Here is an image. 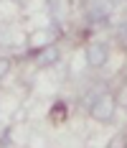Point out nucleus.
Wrapping results in <instances>:
<instances>
[{
    "label": "nucleus",
    "mask_w": 127,
    "mask_h": 148,
    "mask_svg": "<svg viewBox=\"0 0 127 148\" xmlns=\"http://www.w3.org/2000/svg\"><path fill=\"white\" fill-rule=\"evenodd\" d=\"M58 56H61L58 46L51 44V46H46V49H41V51L36 54V64H38V66H54L58 61Z\"/></svg>",
    "instance_id": "nucleus-4"
},
{
    "label": "nucleus",
    "mask_w": 127,
    "mask_h": 148,
    "mask_svg": "<svg viewBox=\"0 0 127 148\" xmlns=\"http://www.w3.org/2000/svg\"><path fill=\"white\" fill-rule=\"evenodd\" d=\"M86 107H89V115L99 123H112L114 112H117V100H114L109 92L97 89L86 97Z\"/></svg>",
    "instance_id": "nucleus-1"
},
{
    "label": "nucleus",
    "mask_w": 127,
    "mask_h": 148,
    "mask_svg": "<svg viewBox=\"0 0 127 148\" xmlns=\"http://www.w3.org/2000/svg\"><path fill=\"white\" fill-rule=\"evenodd\" d=\"M10 72V59H0V82H3V77Z\"/></svg>",
    "instance_id": "nucleus-6"
},
{
    "label": "nucleus",
    "mask_w": 127,
    "mask_h": 148,
    "mask_svg": "<svg viewBox=\"0 0 127 148\" xmlns=\"http://www.w3.org/2000/svg\"><path fill=\"white\" fill-rule=\"evenodd\" d=\"M15 3H20V5H23V3H28V0H15Z\"/></svg>",
    "instance_id": "nucleus-7"
},
{
    "label": "nucleus",
    "mask_w": 127,
    "mask_h": 148,
    "mask_svg": "<svg viewBox=\"0 0 127 148\" xmlns=\"http://www.w3.org/2000/svg\"><path fill=\"white\" fill-rule=\"evenodd\" d=\"M84 56H86V64L89 66H94V69H102L104 64H107V59H109V51H107V46L104 44H89L86 46V51H84Z\"/></svg>",
    "instance_id": "nucleus-2"
},
{
    "label": "nucleus",
    "mask_w": 127,
    "mask_h": 148,
    "mask_svg": "<svg viewBox=\"0 0 127 148\" xmlns=\"http://www.w3.org/2000/svg\"><path fill=\"white\" fill-rule=\"evenodd\" d=\"M54 44V33L51 31H36L33 36H31V49H46V46Z\"/></svg>",
    "instance_id": "nucleus-5"
},
{
    "label": "nucleus",
    "mask_w": 127,
    "mask_h": 148,
    "mask_svg": "<svg viewBox=\"0 0 127 148\" xmlns=\"http://www.w3.org/2000/svg\"><path fill=\"white\" fill-rule=\"evenodd\" d=\"M109 10H112V5H109L107 0H97V3H92V5H89L86 15H89V21L102 23V21H107V18H109Z\"/></svg>",
    "instance_id": "nucleus-3"
}]
</instances>
